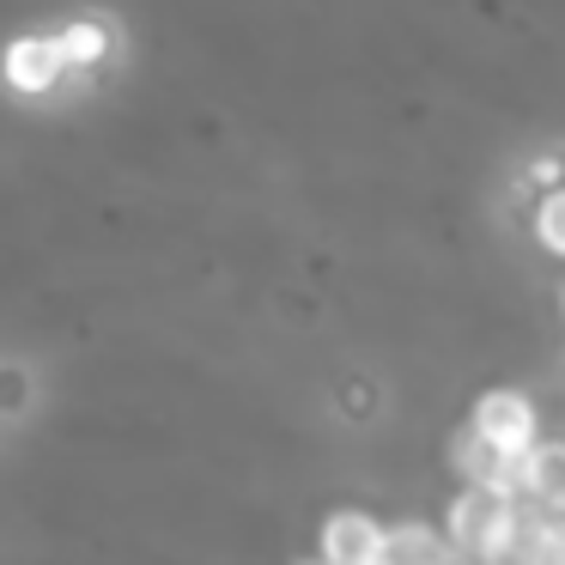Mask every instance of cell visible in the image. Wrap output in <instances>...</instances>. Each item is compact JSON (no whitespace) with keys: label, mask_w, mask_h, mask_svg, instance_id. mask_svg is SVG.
Here are the masks:
<instances>
[{"label":"cell","mask_w":565,"mask_h":565,"mask_svg":"<svg viewBox=\"0 0 565 565\" xmlns=\"http://www.w3.org/2000/svg\"><path fill=\"white\" fill-rule=\"evenodd\" d=\"M516 529H523V504L511 492H480L462 487L444 511V547H450L456 565H499L504 553L516 547Z\"/></svg>","instance_id":"6da1fadb"},{"label":"cell","mask_w":565,"mask_h":565,"mask_svg":"<svg viewBox=\"0 0 565 565\" xmlns=\"http://www.w3.org/2000/svg\"><path fill=\"white\" fill-rule=\"evenodd\" d=\"M468 431L499 456H523L541 444V407L523 390H487L468 414Z\"/></svg>","instance_id":"7a4b0ae2"},{"label":"cell","mask_w":565,"mask_h":565,"mask_svg":"<svg viewBox=\"0 0 565 565\" xmlns=\"http://www.w3.org/2000/svg\"><path fill=\"white\" fill-rule=\"evenodd\" d=\"M516 504L547 523H565V438H541L516 456Z\"/></svg>","instance_id":"3957f363"},{"label":"cell","mask_w":565,"mask_h":565,"mask_svg":"<svg viewBox=\"0 0 565 565\" xmlns=\"http://www.w3.org/2000/svg\"><path fill=\"white\" fill-rule=\"evenodd\" d=\"M383 529L390 523H377L371 511H334L329 523H322V553L317 559L322 565H377V547H383Z\"/></svg>","instance_id":"277c9868"},{"label":"cell","mask_w":565,"mask_h":565,"mask_svg":"<svg viewBox=\"0 0 565 565\" xmlns=\"http://www.w3.org/2000/svg\"><path fill=\"white\" fill-rule=\"evenodd\" d=\"M450 462H456V475H462V487H480V492H511V499H516V456L487 450V444H480L468 426L456 431Z\"/></svg>","instance_id":"5b68a950"},{"label":"cell","mask_w":565,"mask_h":565,"mask_svg":"<svg viewBox=\"0 0 565 565\" xmlns=\"http://www.w3.org/2000/svg\"><path fill=\"white\" fill-rule=\"evenodd\" d=\"M62 74H67V62H62V43L55 38H19L13 50H7V79H13V92H50Z\"/></svg>","instance_id":"8992f818"},{"label":"cell","mask_w":565,"mask_h":565,"mask_svg":"<svg viewBox=\"0 0 565 565\" xmlns=\"http://www.w3.org/2000/svg\"><path fill=\"white\" fill-rule=\"evenodd\" d=\"M377 565H450V547H444V535L431 523H395L383 529Z\"/></svg>","instance_id":"52a82bcc"},{"label":"cell","mask_w":565,"mask_h":565,"mask_svg":"<svg viewBox=\"0 0 565 565\" xmlns=\"http://www.w3.org/2000/svg\"><path fill=\"white\" fill-rule=\"evenodd\" d=\"M535 237L553 249V256H565V183L535 201Z\"/></svg>","instance_id":"ba28073f"},{"label":"cell","mask_w":565,"mask_h":565,"mask_svg":"<svg viewBox=\"0 0 565 565\" xmlns=\"http://www.w3.org/2000/svg\"><path fill=\"white\" fill-rule=\"evenodd\" d=\"M55 43H62V62L67 67H92L104 55V31H92V25H74L67 38H55Z\"/></svg>","instance_id":"9c48e42d"},{"label":"cell","mask_w":565,"mask_h":565,"mask_svg":"<svg viewBox=\"0 0 565 565\" xmlns=\"http://www.w3.org/2000/svg\"><path fill=\"white\" fill-rule=\"evenodd\" d=\"M298 565H322V559H298Z\"/></svg>","instance_id":"30bf717a"},{"label":"cell","mask_w":565,"mask_h":565,"mask_svg":"<svg viewBox=\"0 0 565 565\" xmlns=\"http://www.w3.org/2000/svg\"><path fill=\"white\" fill-rule=\"evenodd\" d=\"M450 565H456V559H450Z\"/></svg>","instance_id":"8fae6325"}]
</instances>
